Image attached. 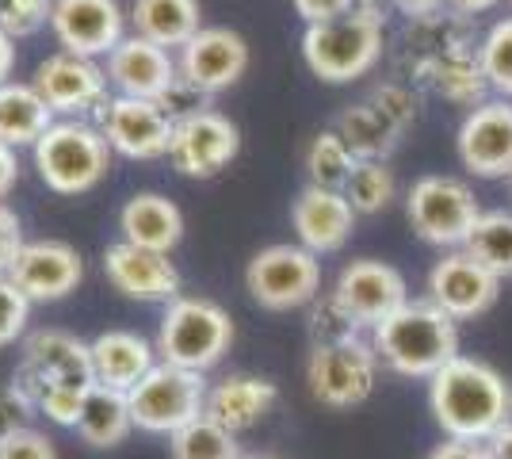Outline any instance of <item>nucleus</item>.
<instances>
[{"label": "nucleus", "mask_w": 512, "mask_h": 459, "mask_svg": "<svg viewBox=\"0 0 512 459\" xmlns=\"http://www.w3.org/2000/svg\"><path fill=\"white\" fill-rule=\"evenodd\" d=\"M428 406L451 440L486 444L512 421V383L474 356H455L432 375Z\"/></svg>", "instance_id": "1"}, {"label": "nucleus", "mask_w": 512, "mask_h": 459, "mask_svg": "<svg viewBox=\"0 0 512 459\" xmlns=\"http://www.w3.org/2000/svg\"><path fill=\"white\" fill-rule=\"evenodd\" d=\"M379 364L406 379H432L459 356V326L436 303H406L371 329Z\"/></svg>", "instance_id": "2"}, {"label": "nucleus", "mask_w": 512, "mask_h": 459, "mask_svg": "<svg viewBox=\"0 0 512 459\" xmlns=\"http://www.w3.org/2000/svg\"><path fill=\"white\" fill-rule=\"evenodd\" d=\"M383 58V8L356 4L348 16L302 31V62L325 85L360 81Z\"/></svg>", "instance_id": "3"}, {"label": "nucleus", "mask_w": 512, "mask_h": 459, "mask_svg": "<svg viewBox=\"0 0 512 459\" xmlns=\"http://www.w3.org/2000/svg\"><path fill=\"white\" fill-rule=\"evenodd\" d=\"M153 345H157L161 364L203 375L230 352V345H234V322H230V314L214 299L180 295V299H172L165 306Z\"/></svg>", "instance_id": "4"}, {"label": "nucleus", "mask_w": 512, "mask_h": 459, "mask_svg": "<svg viewBox=\"0 0 512 459\" xmlns=\"http://www.w3.org/2000/svg\"><path fill=\"white\" fill-rule=\"evenodd\" d=\"M35 169L54 196H85L111 173V146L85 119H58L35 142Z\"/></svg>", "instance_id": "5"}, {"label": "nucleus", "mask_w": 512, "mask_h": 459, "mask_svg": "<svg viewBox=\"0 0 512 459\" xmlns=\"http://www.w3.org/2000/svg\"><path fill=\"white\" fill-rule=\"evenodd\" d=\"M413 234L440 249H463L474 222L482 219L478 196L459 176H421L406 196Z\"/></svg>", "instance_id": "6"}, {"label": "nucleus", "mask_w": 512, "mask_h": 459, "mask_svg": "<svg viewBox=\"0 0 512 459\" xmlns=\"http://www.w3.org/2000/svg\"><path fill=\"white\" fill-rule=\"evenodd\" d=\"M207 391L211 387H207V379L199 372L157 364L134 391H127L134 429L157 433V437L180 433L184 425H192L195 417H203V410H207Z\"/></svg>", "instance_id": "7"}, {"label": "nucleus", "mask_w": 512, "mask_h": 459, "mask_svg": "<svg viewBox=\"0 0 512 459\" xmlns=\"http://www.w3.org/2000/svg\"><path fill=\"white\" fill-rule=\"evenodd\" d=\"M245 287L264 310H299L321 295V261L302 245H268L245 264Z\"/></svg>", "instance_id": "8"}, {"label": "nucleus", "mask_w": 512, "mask_h": 459, "mask_svg": "<svg viewBox=\"0 0 512 459\" xmlns=\"http://www.w3.org/2000/svg\"><path fill=\"white\" fill-rule=\"evenodd\" d=\"M12 383L31 398V406L50 387H88V383H96L92 345L65 329H35L23 341L20 368L12 375Z\"/></svg>", "instance_id": "9"}, {"label": "nucleus", "mask_w": 512, "mask_h": 459, "mask_svg": "<svg viewBox=\"0 0 512 459\" xmlns=\"http://www.w3.org/2000/svg\"><path fill=\"white\" fill-rule=\"evenodd\" d=\"M379 383V356L371 341L314 345L306 356V387L329 410H352L371 398Z\"/></svg>", "instance_id": "10"}, {"label": "nucleus", "mask_w": 512, "mask_h": 459, "mask_svg": "<svg viewBox=\"0 0 512 459\" xmlns=\"http://www.w3.org/2000/svg\"><path fill=\"white\" fill-rule=\"evenodd\" d=\"M96 127L107 138L111 153L127 161H157L169 157L176 119L157 100H134V96H107L96 111Z\"/></svg>", "instance_id": "11"}, {"label": "nucleus", "mask_w": 512, "mask_h": 459, "mask_svg": "<svg viewBox=\"0 0 512 459\" xmlns=\"http://www.w3.org/2000/svg\"><path fill=\"white\" fill-rule=\"evenodd\" d=\"M241 153V131L222 111H195L188 119H176L172 131V165L192 180H211Z\"/></svg>", "instance_id": "12"}, {"label": "nucleus", "mask_w": 512, "mask_h": 459, "mask_svg": "<svg viewBox=\"0 0 512 459\" xmlns=\"http://www.w3.org/2000/svg\"><path fill=\"white\" fill-rule=\"evenodd\" d=\"M127 12L119 0H54L50 31L77 58H107L127 39Z\"/></svg>", "instance_id": "13"}, {"label": "nucleus", "mask_w": 512, "mask_h": 459, "mask_svg": "<svg viewBox=\"0 0 512 459\" xmlns=\"http://www.w3.org/2000/svg\"><path fill=\"white\" fill-rule=\"evenodd\" d=\"M455 150L463 169L482 180H512V100H486L467 111Z\"/></svg>", "instance_id": "14"}, {"label": "nucleus", "mask_w": 512, "mask_h": 459, "mask_svg": "<svg viewBox=\"0 0 512 459\" xmlns=\"http://www.w3.org/2000/svg\"><path fill=\"white\" fill-rule=\"evenodd\" d=\"M8 280L20 287L31 303H58L73 295L85 280V261L81 253L58 238L23 241L20 257L8 268Z\"/></svg>", "instance_id": "15"}, {"label": "nucleus", "mask_w": 512, "mask_h": 459, "mask_svg": "<svg viewBox=\"0 0 512 459\" xmlns=\"http://www.w3.org/2000/svg\"><path fill=\"white\" fill-rule=\"evenodd\" d=\"M501 295V280L486 264H478L467 249H451L428 272V303H436L455 322H470L486 314Z\"/></svg>", "instance_id": "16"}, {"label": "nucleus", "mask_w": 512, "mask_h": 459, "mask_svg": "<svg viewBox=\"0 0 512 459\" xmlns=\"http://www.w3.org/2000/svg\"><path fill=\"white\" fill-rule=\"evenodd\" d=\"M333 295L341 299V306L360 322L363 329H375L379 322H386L394 310H402L409 303L406 276L386 261H348L333 284Z\"/></svg>", "instance_id": "17"}, {"label": "nucleus", "mask_w": 512, "mask_h": 459, "mask_svg": "<svg viewBox=\"0 0 512 459\" xmlns=\"http://www.w3.org/2000/svg\"><path fill=\"white\" fill-rule=\"evenodd\" d=\"M31 85L43 92V100L50 104L54 115H85V111H100L107 100V69L92 58H77L69 50H58L39 62L35 81Z\"/></svg>", "instance_id": "18"}, {"label": "nucleus", "mask_w": 512, "mask_h": 459, "mask_svg": "<svg viewBox=\"0 0 512 459\" xmlns=\"http://www.w3.org/2000/svg\"><path fill=\"white\" fill-rule=\"evenodd\" d=\"M180 77L199 92H226L234 88L249 69V43L230 27H203L184 50H176Z\"/></svg>", "instance_id": "19"}, {"label": "nucleus", "mask_w": 512, "mask_h": 459, "mask_svg": "<svg viewBox=\"0 0 512 459\" xmlns=\"http://www.w3.org/2000/svg\"><path fill=\"white\" fill-rule=\"evenodd\" d=\"M104 276L123 299L134 303H165L180 299V268L169 253H150L127 241H115L104 249Z\"/></svg>", "instance_id": "20"}, {"label": "nucleus", "mask_w": 512, "mask_h": 459, "mask_svg": "<svg viewBox=\"0 0 512 459\" xmlns=\"http://www.w3.org/2000/svg\"><path fill=\"white\" fill-rule=\"evenodd\" d=\"M104 69L115 96H134V100H161L180 77L172 50L150 43L142 35H127L107 54Z\"/></svg>", "instance_id": "21"}, {"label": "nucleus", "mask_w": 512, "mask_h": 459, "mask_svg": "<svg viewBox=\"0 0 512 459\" xmlns=\"http://www.w3.org/2000/svg\"><path fill=\"white\" fill-rule=\"evenodd\" d=\"M291 230H295L302 249H310L314 257L337 253L356 230V207L348 203L344 192L306 184L291 203Z\"/></svg>", "instance_id": "22"}, {"label": "nucleus", "mask_w": 512, "mask_h": 459, "mask_svg": "<svg viewBox=\"0 0 512 459\" xmlns=\"http://www.w3.org/2000/svg\"><path fill=\"white\" fill-rule=\"evenodd\" d=\"M463 54H478L467 16H455L444 8V12L425 16V20H409L402 62H406L413 81H421L432 66H440L448 58H463Z\"/></svg>", "instance_id": "23"}, {"label": "nucleus", "mask_w": 512, "mask_h": 459, "mask_svg": "<svg viewBox=\"0 0 512 459\" xmlns=\"http://www.w3.org/2000/svg\"><path fill=\"white\" fill-rule=\"evenodd\" d=\"M88 345H92V375L111 391H134L161 364L157 345L134 329H104Z\"/></svg>", "instance_id": "24"}, {"label": "nucleus", "mask_w": 512, "mask_h": 459, "mask_svg": "<svg viewBox=\"0 0 512 459\" xmlns=\"http://www.w3.org/2000/svg\"><path fill=\"white\" fill-rule=\"evenodd\" d=\"M276 402H279V387L272 379H260V375H226L222 383H214L211 391H207V410L203 414L237 437V433L260 425L264 417L276 410Z\"/></svg>", "instance_id": "25"}, {"label": "nucleus", "mask_w": 512, "mask_h": 459, "mask_svg": "<svg viewBox=\"0 0 512 459\" xmlns=\"http://www.w3.org/2000/svg\"><path fill=\"white\" fill-rule=\"evenodd\" d=\"M119 230L127 245L150 249V253H172L184 238V211L161 192H138L123 203Z\"/></svg>", "instance_id": "26"}, {"label": "nucleus", "mask_w": 512, "mask_h": 459, "mask_svg": "<svg viewBox=\"0 0 512 459\" xmlns=\"http://www.w3.org/2000/svg\"><path fill=\"white\" fill-rule=\"evenodd\" d=\"M130 27L165 50H184L203 31V8L199 0H130Z\"/></svg>", "instance_id": "27"}, {"label": "nucleus", "mask_w": 512, "mask_h": 459, "mask_svg": "<svg viewBox=\"0 0 512 459\" xmlns=\"http://www.w3.org/2000/svg\"><path fill=\"white\" fill-rule=\"evenodd\" d=\"M58 123V115L50 111L43 92L31 81H8L0 85V142H8L12 150L31 146Z\"/></svg>", "instance_id": "28"}, {"label": "nucleus", "mask_w": 512, "mask_h": 459, "mask_svg": "<svg viewBox=\"0 0 512 459\" xmlns=\"http://www.w3.org/2000/svg\"><path fill=\"white\" fill-rule=\"evenodd\" d=\"M77 433L92 448H119L134 433L127 391H111L104 383H92V391L85 398V410H81V421H77Z\"/></svg>", "instance_id": "29"}, {"label": "nucleus", "mask_w": 512, "mask_h": 459, "mask_svg": "<svg viewBox=\"0 0 512 459\" xmlns=\"http://www.w3.org/2000/svg\"><path fill=\"white\" fill-rule=\"evenodd\" d=\"M337 134L344 138V146L356 153V161H386L402 138V131L386 119V111L375 100H363L344 111L337 119Z\"/></svg>", "instance_id": "30"}, {"label": "nucleus", "mask_w": 512, "mask_h": 459, "mask_svg": "<svg viewBox=\"0 0 512 459\" xmlns=\"http://www.w3.org/2000/svg\"><path fill=\"white\" fill-rule=\"evenodd\" d=\"M302 165H306V176H310L314 188L344 192L360 161H356V153L344 146V138L337 131H318L310 138V146H306Z\"/></svg>", "instance_id": "31"}, {"label": "nucleus", "mask_w": 512, "mask_h": 459, "mask_svg": "<svg viewBox=\"0 0 512 459\" xmlns=\"http://www.w3.org/2000/svg\"><path fill=\"white\" fill-rule=\"evenodd\" d=\"M463 249L497 280H512V211H482Z\"/></svg>", "instance_id": "32"}, {"label": "nucleus", "mask_w": 512, "mask_h": 459, "mask_svg": "<svg viewBox=\"0 0 512 459\" xmlns=\"http://www.w3.org/2000/svg\"><path fill=\"white\" fill-rule=\"evenodd\" d=\"M421 85L440 92L451 104H467V108L486 104V92H490V81L478 66V54H463V58H448V62L432 66L421 77Z\"/></svg>", "instance_id": "33"}, {"label": "nucleus", "mask_w": 512, "mask_h": 459, "mask_svg": "<svg viewBox=\"0 0 512 459\" xmlns=\"http://www.w3.org/2000/svg\"><path fill=\"white\" fill-rule=\"evenodd\" d=\"M172 459H241L237 437L230 429H222L211 417H195L192 425H184L180 433L169 437Z\"/></svg>", "instance_id": "34"}, {"label": "nucleus", "mask_w": 512, "mask_h": 459, "mask_svg": "<svg viewBox=\"0 0 512 459\" xmlns=\"http://www.w3.org/2000/svg\"><path fill=\"white\" fill-rule=\"evenodd\" d=\"M344 196L356 207V215H379L390 207V199L398 196V180H394L386 161H360Z\"/></svg>", "instance_id": "35"}, {"label": "nucleus", "mask_w": 512, "mask_h": 459, "mask_svg": "<svg viewBox=\"0 0 512 459\" xmlns=\"http://www.w3.org/2000/svg\"><path fill=\"white\" fill-rule=\"evenodd\" d=\"M478 66L490 81V92L512 100V16L497 20L478 43Z\"/></svg>", "instance_id": "36"}, {"label": "nucleus", "mask_w": 512, "mask_h": 459, "mask_svg": "<svg viewBox=\"0 0 512 459\" xmlns=\"http://www.w3.org/2000/svg\"><path fill=\"white\" fill-rule=\"evenodd\" d=\"M310 341L314 345H344V341H360L363 326L341 306V299L333 291L318 295L310 303Z\"/></svg>", "instance_id": "37"}, {"label": "nucleus", "mask_w": 512, "mask_h": 459, "mask_svg": "<svg viewBox=\"0 0 512 459\" xmlns=\"http://www.w3.org/2000/svg\"><path fill=\"white\" fill-rule=\"evenodd\" d=\"M54 16V0H0V27L12 39H27L43 31Z\"/></svg>", "instance_id": "38"}, {"label": "nucleus", "mask_w": 512, "mask_h": 459, "mask_svg": "<svg viewBox=\"0 0 512 459\" xmlns=\"http://www.w3.org/2000/svg\"><path fill=\"white\" fill-rule=\"evenodd\" d=\"M31 322V299L8 276H0V349L16 345Z\"/></svg>", "instance_id": "39"}, {"label": "nucleus", "mask_w": 512, "mask_h": 459, "mask_svg": "<svg viewBox=\"0 0 512 459\" xmlns=\"http://www.w3.org/2000/svg\"><path fill=\"white\" fill-rule=\"evenodd\" d=\"M88 391H92V383H88V387H50V391L39 394L35 410H39L46 421H54V425L77 429V421H81V410H85Z\"/></svg>", "instance_id": "40"}, {"label": "nucleus", "mask_w": 512, "mask_h": 459, "mask_svg": "<svg viewBox=\"0 0 512 459\" xmlns=\"http://www.w3.org/2000/svg\"><path fill=\"white\" fill-rule=\"evenodd\" d=\"M0 459H58V448L46 433L23 425L0 437Z\"/></svg>", "instance_id": "41"}, {"label": "nucleus", "mask_w": 512, "mask_h": 459, "mask_svg": "<svg viewBox=\"0 0 512 459\" xmlns=\"http://www.w3.org/2000/svg\"><path fill=\"white\" fill-rule=\"evenodd\" d=\"M371 100L386 111V119H390L402 134L417 123V92H413L409 85H398V81H394V85H383Z\"/></svg>", "instance_id": "42"}, {"label": "nucleus", "mask_w": 512, "mask_h": 459, "mask_svg": "<svg viewBox=\"0 0 512 459\" xmlns=\"http://www.w3.org/2000/svg\"><path fill=\"white\" fill-rule=\"evenodd\" d=\"M207 100H211L207 92H199V88L188 85L184 77H176V85H172L169 92H165V96L157 100V104L169 111L172 119H188V115H195V111H207V108H211Z\"/></svg>", "instance_id": "43"}, {"label": "nucleus", "mask_w": 512, "mask_h": 459, "mask_svg": "<svg viewBox=\"0 0 512 459\" xmlns=\"http://www.w3.org/2000/svg\"><path fill=\"white\" fill-rule=\"evenodd\" d=\"M31 414H35L31 398H27L16 383H4V387H0V437L12 433V429H23Z\"/></svg>", "instance_id": "44"}, {"label": "nucleus", "mask_w": 512, "mask_h": 459, "mask_svg": "<svg viewBox=\"0 0 512 459\" xmlns=\"http://www.w3.org/2000/svg\"><path fill=\"white\" fill-rule=\"evenodd\" d=\"M20 249H23L20 215H16L8 203H0V276H8V268L20 257Z\"/></svg>", "instance_id": "45"}, {"label": "nucleus", "mask_w": 512, "mask_h": 459, "mask_svg": "<svg viewBox=\"0 0 512 459\" xmlns=\"http://www.w3.org/2000/svg\"><path fill=\"white\" fill-rule=\"evenodd\" d=\"M360 0H291V8L302 16V23H329V20H341L356 8Z\"/></svg>", "instance_id": "46"}, {"label": "nucleus", "mask_w": 512, "mask_h": 459, "mask_svg": "<svg viewBox=\"0 0 512 459\" xmlns=\"http://www.w3.org/2000/svg\"><path fill=\"white\" fill-rule=\"evenodd\" d=\"M428 459H493L490 448L486 444H474V440H444V444H436L432 448V456Z\"/></svg>", "instance_id": "47"}, {"label": "nucleus", "mask_w": 512, "mask_h": 459, "mask_svg": "<svg viewBox=\"0 0 512 459\" xmlns=\"http://www.w3.org/2000/svg\"><path fill=\"white\" fill-rule=\"evenodd\" d=\"M16 180H20V157L8 142H0V203L16 188Z\"/></svg>", "instance_id": "48"}, {"label": "nucleus", "mask_w": 512, "mask_h": 459, "mask_svg": "<svg viewBox=\"0 0 512 459\" xmlns=\"http://www.w3.org/2000/svg\"><path fill=\"white\" fill-rule=\"evenodd\" d=\"M386 4H394L402 16L409 20H425V16H436V12H444V0H386Z\"/></svg>", "instance_id": "49"}, {"label": "nucleus", "mask_w": 512, "mask_h": 459, "mask_svg": "<svg viewBox=\"0 0 512 459\" xmlns=\"http://www.w3.org/2000/svg\"><path fill=\"white\" fill-rule=\"evenodd\" d=\"M12 69H16V39L0 27V85L12 81Z\"/></svg>", "instance_id": "50"}, {"label": "nucleus", "mask_w": 512, "mask_h": 459, "mask_svg": "<svg viewBox=\"0 0 512 459\" xmlns=\"http://www.w3.org/2000/svg\"><path fill=\"white\" fill-rule=\"evenodd\" d=\"M501 0H444V8L448 12H455V16H482V12H490V8H497Z\"/></svg>", "instance_id": "51"}, {"label": "nucleus", "mask_w": 512, "mask_h": 459, "mask_svg": "<svg viewBox=\"0 0 512 459\" xmlns=\"http://www.w3.org/2000/svg\"><path fill=\"white\" fill-rule=\"evenodd\" d=\"M486 448H490L493 459H512V421L501 433H493V437L486 440Z\"/></svg>", "instance_id": "52"}, {"label": "nucleus", "mask_w": 512, "mask_h": 459, "mask_svg": "<svg viewBox=\"0 0 512 459\" xmlns=\"http://www.w3.org/2000/svg\"><path fill=\"white\" fill-rule=\"evenodd\" d=\"M241 459H279V456H241Z\"/></svg>", "instance_id": "53"}, {"label": "nucleus", "mask_w": 512, "mask_h": 459, "mask_svg": "<svg viewBox=\"0 0 512 459\" xmlns=\"http://www.w3.org/2000/svg\"><path fill=\"white\" fill-rule=\"evenodd\" d=\"M360 4H386V0H360Z\"/></svg>", "instance_id": "54"}, {"label": "nucleus", "mask_w": 512, "mask_h": 459, "mask_svg": "<svg viewBox=\"0 0 512 459\" xmlns=\"http://www.w3.org/2000/svg\"><path fill=\"white\" fill-rule=\"evenodd\" d=\"M509 4H512V0H509Z\"/></svg>", "instance_id": "55"}]
</instances>
